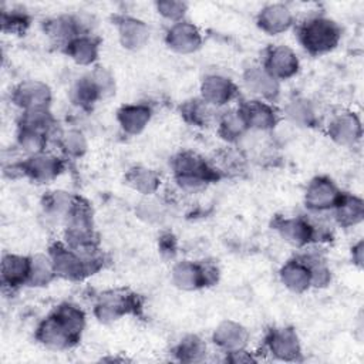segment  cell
Segmentation results:
<instances>
[{"label":"cell","instance_id":"30","mask_svg":"<svg viewBox=\"0 0 364 364\" xmlns=\"http://www.w3.org/2000/svg\"><path fill=\"white\" fill-rule=\"evenodd\" d=\"M74 200H75V198L68 195L67 192H61V191L51 192L44 200L46 213L51 218L65 220L67 215L70 213V210L74 205Z\"/></svg>","mask_w":364,"mask_h":364},{"label":"cell","instance_id":"33","mask_svg":"<svg viewBox=\"0 0 364 364\" xmlns=\"http://www.w3.org/2000/svg\"><path fill=\"white\" fill-rule=\"evenodd\" d=\"M73 95H74L75 102L80 105H90L92 102H95L100 97H102V94L91 74L81 78L77 82V85L73 90Z\"/></svg>","mask_w":364,"mask_h":364},{"label":"cell","instance_id":"23","mask_svg":"<svg viewBox=\"0 0 364 364\" xmlns=\"http://www.w3.org/2000/svg\"><path fill=\"white\" fill-rule=\"evenodd\" d=\"M334 208L337 220L343 226H353L363 220L364 203L357 196L341 195Z\"/></svg>","mask_w":364,"mask_h":364},{"label":"cell","instance_id":"13","mask_svg":"<svg viewBox=\"0 0 364 364\" xmlns=\"http://www.w3.org/2000/svg\"><path fill=\"white\" fill-rule=\"evenodd\" d=\"M236 92L235 84L222 75H209L202 81L200 94L202 100L209 105L220 107L229 102Z\"/></svg>","mask_w":364,"mask_h":364},{"label":"cell","instance_id":"1","mask_svg":"<svg viewBox=\"0 0 364 364\" xmlns=\"http://www.w3.org/2000/svg\"><path fill=\"white\" fill-rule=\"evenodd\" d=\"M173 171L178 185L189 192H196L218 178L205 159L192 152L179 154L173 161Z\"/></svg>","mask_w":364,"mask_h":364},{"label":"cell","instance_id":"7","mask_svg":"<svg viewBox=\"0 0 364 364\" xmlns=\"http://www.w3.org/2000/svg\"><path fill=\"white\" fill-rule=\"evenodd\" d=\"M263 68L277 81L286 80L297 73L299 60L291 48L286 46H276L269 50Z\"/></svg>","mask_w":364,"mask_h":364},{"label":"cell","instance_id":"19","mask_svg":"<svg viewBox=\"0 0 364 364\" xmlns=\"http://www.w3.org/2000/svg\"><path fill=\"white\" fill-rule=\"evenodd\" d=\"M117 27L119 41L128 50H138L144 47L149 38V30L141 20L132 17H122L117 23Z\"/></svg>","mask_w":364,"mask_h":364},{"label":"cell","instance_id":"27","mask_svg":"<svg viewBox=\"0 0 364 364\" xmlns=\"http://www.w3.org/2000/svg\"><path fill=\"white\" fill-rule=\"evenodd\" d=\"M54 124V119L51 114L48 112L47 107L44 108H31L24 109L23 115L20 118V128L21 129H30L41 134H48Z\"/></svg>","mask_w":364,"mask_h":364},{"label":"cell","instance_id":"40","mask_svg":"<svg viewBox=\"0 0 364 364\" xmlns=\"http://www.w3.org/2000/svg\"><path fill=\"white\" fill-rule=\"evenodd\" d=\"M228 360L232 363H249V361H253L255 358L250 354H247L246 351H243V348H242V350L230 351Z\"/></svg>","mask_w":364,"mask_h":364},{"label":"cell","instance_id":"36","mask_svg":"<svg viewBox=\"0 0 364 364\" xmlns=\"http://www.w3.org/2000/svg\"><path fill=\"white\" fill-rule=\"evenodd\" d=\"M61 146L67 154L73 156H80L87 149V141L80 131L71 129L61 135Z\"/></svg>","mask_w":364,"mask_h":364},{"label":"cell","instance_id":"15","mask_svg":"<svg viewBox=\"0 0 364 364\" xmlns=\"http://www.w3.org/2000/svg\"><path fill=\"white\" fill-rule=\"evenodd\" d=\"M247 338V330L242 324L232 320L222 321L213 333V343L226 353L242 350L246 346Z\"/></svg>","mask_w":364,"mask_h":364},{"label":"cell","instance_id":"16","mask_svg":"<svg viewBox=\"0 0 364 364\" xmlns=\"http://www.w3.org/2000/svg\"><path fill=\"white\" fill-rule=\"evenodd\" d=\"M274 226L280 236L294 246H304L314 239V228L301 218L279 219Z\"/></svg>","mask_w":364,"mask_h":364},{"label":"cell","instance_id":"22","mask_svg":"<svg viewBox=\"0 0 364 364\" xmlns=\"http://www.w3.org/2000/svg\"><path fill=\"white\" fill-rule=\"evenodd\" d=\"M151 119V108L142 104L124 105L118 111V121L122 129L128 134H139Z\"/></svg>","mask_w":364,"mask_h":364},{"label":"cell","instance_id":"31","mask_svg":"<svg viewBox=\"0 0 364 364\" xmlns=\"http://www.w3.org/2000/svg\"><path fill=\"white\" fill-rule=\"evenodd\" d=\"M182 115L188 122L198 127H205L212 118V109L210 105L203 100H192L183 105Z\"/></svg>","mask_w":364,"mask_h":364},{"label":"cell","instance_id":"6","mask_svg":"<svg viewBox=\"0 0 364 364\" xmlns=\"http://www.w3.org/2000/svg\"><path fill=\"white\" fill-rule=\"evenodd\" d=\"M11 100L16 105H18L23 109H31V108H44L48 105L51 100V91L48 85H46L41 81L28 80L20 82L13 94Z\"/></svg>","mask_w":364,"mask_h":364},{"label":"cell","instance_id":"17","mask_svg":"<svg viewBox=\"0 0 364 364\" xmlns=\"http://www.w3.org/2000/svg\"><path fill=\"white\" fill-rule=\"evenodd\" d=\"M293 23L291 11L284 4H270L266 6L259 17V27L267 34H279L286 31Z\"/></svg>","mask_w":364,"mask_h":364},{"label":"cell","instance_id":"14","mask_svg":"<svg viewBox=\"0 0 364 364\" xmlns=\"http://www.w3.org/2000/svg\"><path fill=\"white\" fill-rule=\"evenodd\" d=\"M246 88L264 100H273L279 94V81L270 75L263 67H250L243 75Z\"/></svg>","mask_w":364,"mask_h":364},{"label":"cell","instance_id":"11","mask_svg":"<svg viewBox=\"0 0 364 364\" xmlns=\"http://www.w3.org/2000/svg\"><path fill=\"white\" fill-rule=\"evenodd\" d=\"M267 347L270 353L280 360H297L300 355V343L294 330L274 328L267 337Z\"/></svg>","mask_w":364,"mask_h":364},{"label":"cell","instance_id":"28","mask_svg":"<svg viewBox=\"0 0 364 364\" xmlns=\"http://www.w3.org/2000/svg\"><path fill=\"white\" fill-rule=\"evenodd\" d=\"M46 30L53 40L64 41L65 46L80 36L78 23L73 17H65V16L50 20L46 26Z\"/></svg>","mask_w":364,"mask_h":364},{"label":"cell","instance_id":"4","mask_svg":"<svg viewBox=\"0 0 364 364\" xmlns=\"http://www.w3.org/2000/svg\"><path fill=\"white\" fill-rule=\"evenodd\" d=\"M135 307L136 300L134 294H129L124 290H109L98 297L94 313L100 321L109 323L118 320Z\"/></svg>","mask_w":364,"mask_h":364},{"label":"cell","instance_id":"29","mask_svg":"<svg viewBox=\"0 0 364 364\" xmlns=\"http://www.w3.org/2000/svg\"><path fill=\"white\" fill-rule=\"evenodd\" d=\"M247 128L249 127L239 109L226 111L219 121V134L229 141L242 136Z\"/></svg>","mask_w":364,"mask_h":364},{"label":"cell","instance_id":"20","mask_svg":"<svg viewBox=\"0 0 364 364\" xmlns=\"http://www.w3.org/2000/svg\"><path fill=\"white\" fill-rule=\"evenodd\" d=\"M282 283L294 293H301L311 286L310 270L304 260H289L280 270Z\"/></svg>","mask_w":364,"mask_h":364},{"label":"cell","instance_id":"25","mask_svg":"<svg viewBox=\"0 0 364 364\" xmlns=\"http://www.w3.org/2000/svg\"><path fill=\"white\" fill-rule=\"evenodd\" d=\"M127 183L142 195L154 193L159 186V176L155 171L144 166H135L125 175Z\"/></svg>","mask_w":364,"mask_h":364},{"label":"cell","instance_id":"3","mask_svg":"<svg viewBox=\"0 0 364 364\" xmlns=\"http://www.w3.org/2000/svg\"><path fill=\"white\" fill-rule=\"evenodd\" d=\"M218 279V269L210 263H193L189 260L179 262L172 270V282L182 290H196L209 286Z\"/></svg>","mask_w":364,"mask_h":364},{"label":"cell","instance_id":"41","mask_svg":"<svg viewBox=\"0 0 364 364\" xmlns=\"http://www.w3.org/2000/svg\"><path fill=\"white\" fill-rule=\"evenodd\" d=\"M363 249H364L363 242H358V243L353 247V260H354V263H357L358 266L363 264Z\"/></svg>","mask_w":364,"mask_h":364},{"label":"cell","instance_id":"9","mask_svg":"<svg viewBox=\"0 0 364 364\" xmlns=\"http://www.w3.org/2000/svg\"><path fill=\"white\" fill-rule=\"evenodd\" d=\"M341 193L327 178H314L306 191V206L313 210H327L334 208Z\"/></svg>","mask_w":364,"mask_h":364},{"label":"cell","instance_id":"21","mask_svg":"<svg viewBox=\"0 0 364 364\" xmlns=\"http://www.w3.org/2000/svg\"><path fill=\"white\" fill-rule=\"evenodd\" d=\"M30 259L18 255H6L1 262V280L4 286L17 287L27 283Z\"/></svg>","mask_w":364,"mask_h":364},{"label":"cell","instance_id":"12","mask_svg":"<svg viewBox=\"0 0 364 364\" xmlns=\"http://www.w3.org/2000/svg\"><path fill=\"white\" fill-rule=\"evenodd\" d=\"M239 111L243 115L247 127L255 129H270L277 122V115L273 107L260 100L245 101L240 105Z\"/></svg>","mask_w":364,"mask_h":364},{"label":"cell","instance_id":"26","mask_svg":"<svg viewBox=\"0 0 364 364\" xmlns=\"http://www.w3.org/2000/svg\"><path fill=\"white\" fill-rule=\"evenodd\" d=\"M54 276L57 274L50 255H36L30 259V272L27 280L30 286H46L54 279Z\"/></svg>","mask_w":364,"mask_h":364},{"label":"cell","instance_id":"2","mask_svg":"<svg viewBox=\"0 0 364 364\" xmlns=\"http://www.w3.org/2000/svg\"><path fill=\"white\" fill-rule=\"evenodd\" d=\"M340 36L338 26L326 17L307 20L299 33L303 47L311 54H323L333 50L338 44Z\"/></svg>","mask_w":364,"mask_h":364},{"label":"cell","instance_id":"18","mask_svg":"<svg viewBox=\"0 0 364 364\" xmlns=\"http://www.w3.org/2000/svg\"><path fill=\"white\" fill-rule=\"evenodd\" d=\"M328 134L340 145H353L361 136V125L354 114L344 112L330 122Z\"/></svg>","mask_w":364,"mask_h":364},{"label":"cell","instance_id":"38","mask_svg":"<svg viewBox=\"0 0 364 364\" xmlns=\"http://www.w3.org/2000/svg\"><path fill=\"white\" fill-rule=\"evenodd\" d=\"M156 10L159 14H162L168 20H173L178 23L186 11V4L183 1H176V0H165V1H158L156 3Z\"/></svg>","mask_w":364,"mask_h":364},{"label":"cell","instance_id":"34","mask_svg":"<svg viewBox=\"0 0 364 364\" xmlns=\"http://www.w3.org/2000/svg\"><path fill=\"white\" fill-rule=\"evenodd\" d=\"M286 114L291 122L300 127H309L314 122V111L306 100L291 101L286 108Z\"/></svg>","mask_w":364,"mask_h":364},{"label":"cell","instance_id":"24","mask_svg":"<svg viewBox=\"0 0 364 364\" xmlns=\"http://www.w3.org/2000/svg\"><path fill=\"white\" fill-rule=\"evenodd\" d=\"M68 55L81 65H90L98 55V43L88 36H78L67 44Z\"/></svg>","mask_w":364,"mask_h":364},{"label":"cell","instance_id":"32","mask_svg":"<svg viewBox=\"0 0 364 364\" xmlns=\"http://www.w3.org/2000/svg\"><path fill=\"white\" fill-rule=\"evenodd\" d=\"M205 354H206V346L198 336L185 337L176 348V355L179 357L181 361H188V363L199 361L205 357Z\"/></svg>","mask_w":364,"mask_h":364},{"label":"cell","instance_id":"5","mask_svg":"<svg viewBox=\"0 0 364 364\" xmlns=\"http://www.w3.org/2000/svg\"><path fill=\"white\" fill-rule=\"evenodd\" d=\"M36 337L43 346L53 350L68 348L80 338L55 316V313L40 323Z\"/></svg>","mask_w":364,"mask_h":364},{"label":"cell","instance_id":"10","mask_svg":"<svg viewBox=\"0 0 364 364\" xmlns=\"http://www.w3.org/2000/svg\"><path fill=\"white\" fill-rule=\"evenodd\" d=\"M202 37L198 28L186 21L175 23L166 34V44L176 53L189 54L200 47Z\"/></svg>","mask_w":364,"mask_h":364},{"label":"cell","instance_id":"35","mask_svg":"<svg viewBox=\"0 0 364 364\" xmlns=\"http://www.w3.org/2000/svg\"><path fill=\"white\" fill-rule=\"evenodd\" d=\"M47 135L30 129H21L18 132V145L28 155H34L44 151Z\"/></svg>","mask_w":364,"mask_h":364},{"label":"cell","instance_id":"39","mask_svg":"<svg viewBox=\"0 0 364 364\" xmlns=\"http://www.w3.org/2000/svg\"><path fill=\"white\" fill-rule=\"evenodd\" d=\"M27 17L24 14L11 11V13H3L1 16V24H3V30L4 31H21L26 28L27 23Z\"/></svg>","mask_w":364,"mask_h":364},{"label":"cell","instance_id":"8","mask_svg":"<svg viewBox=\"0 0 364 364\" xmlns=\"http://www.w3.org/2000/svg\"><path fill=\"white\" fill-rule=\"evenodd\" d=\"M21 171L31 179L37 182H48L53 181L61 171H63V164L61 161L51 155L38 152L34 155H30L23 164H21Z\"/></svg>","mask_w":364,"mask_h":364},{"label":"cell","instance_id":"37","mask_svg":"<svg viewBox=\"0 0 364 364\" xmlns=\"http://www.w3.org/2000/svg\"><path fill=\"white\" fill-rule=\"evenodd\" d=\"M303 260L309 266L310 280H311L313 286L323 287V286H326L330 282L331 274H330L328 267L324 264V262H321L317 257H309V259H303Z\"/></svg>","mask_w":364,"mask_h":364}]
</instances>
